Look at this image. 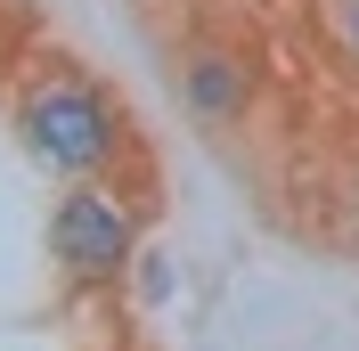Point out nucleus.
I'll return each instance as SVG.
<instances>
[{
    "instance_id": "f03ea898",
    "label": "nucleus",
    "mask_w": 359,
    "mask_h": 351,
    "mask_svg": "<svg viewBox=\"0 0 359 351\" xmlns=\"http://www.w3.org/2000/svg\"><path fill=\"white\" fill-rule=\"evenodd\" d=\"M147 253V213L107 180H66V197L49 204V270L66 294H114Z\"/></svg>"
},
{
    "instance_id": "f257e3e1",
    "label": "nucleus",
    "mask_w": 359,
    "mask_h": 351,
    "mask_svg": "<svg viewBox=\"0 0 359 351\" xmlns=\"http://www.w3.org/2000/svg\"><path fill=\"white\" fill-rule=\"evenodd\" d=\"M17 147L49 180H107L131 155V114L98 74L82 66H41L17 90Z\"/></svg>"
},
{
    "instance_id": "7ed1b4c3",
    "label": "nucleus",
    "mask_w": 359,
    "mask_h": 351,
    "mask_svg": "<svg viewBox=\"0 0 359 351\" xmlns=\"http://www.w3.org/2000/svg\"><path fill=\"white\" fill-rule=\"evenodd\" d=\"M172 82H180V107H188L196 131H245L253 107H262V66L237 41H188Z\"/></svg>"
},
{
    "instance_id": "39448f33",
    "label": "nucleus",
    "mask_w": 359,
    "mask_h": 351,
    "mask_svg": "<svg viewBox=\"0 0 359 351\" xmlns=\"http://www.w3.org/2000/svg\"><path fill=\"white\" fill-rule=\"evenodd\" d=\"M351 245H359V180H351Z\"/></svg>"
},
{
    "instance_id": "20e7f679",
    "label": "nucleus",
    "mask_w": 359,
    "mask_h": 351,
    "mask_svg": "<svg viewBox=\"0 0 359 351\" xmlns=\"http://www.w3.org/2000/svg\"><path fill=\"white\" fill-rule=\"evenodd\" d=\"M327 33H335V49L359 66V0H327Z\"/></svg>"
}]
</instances>
